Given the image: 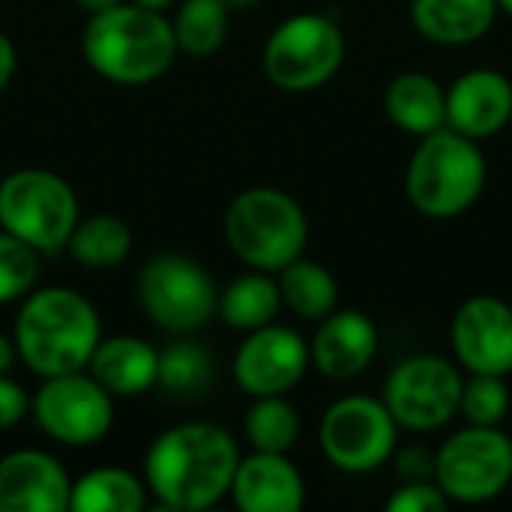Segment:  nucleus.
Here are the masks:
<instances>
[{"mask_svg": "<svg viewBox=\"0 0 512 512\" xmlns=\"http://www.w3.org/2000/svg\"><path fill=\"white\" fill-rule=\"evenodd\" d=\"M282 309V294L279 282L270 279L264 270L246 273L234 279L222 294H219V315L231 330L252 333L264 324H273Z\"/></svg>", "mask_w": 512, "mask_h": 512, "instance_id": "5701e85b", "label": "nucleus"}, {"mask_svg": "<svg viewBox=\"0 0 512 512\" xmlns=\"http://www.w3.org/2000/svg\"><path fill=\"white\" fill-rule=\"evenodd\" d=\"M81 51L90 69L102 78L138 87L162 78L180 48L174 27L162 12L129 0L90 15L81 36Z\"/></svg>", "mask_w": 512, "mask_h": 512, "instance_id": "7ed1b4c3", "label": "nucleus"}, {"mask_svg": "<svg viewBox=\"0 0 512 512\" xmlns=\"http://www.w3.org/2000/svg\"><path fill=\"white\" fill-rule=\"evenodd\" d=\"M27 411H30V396L24 393V387L9 375H0V432L18 426Z\"/></svg>", "mask_w": 512, "mask_h": 512, "instance_id": "2f4dec72", "label": "nucleus"}, {"mask_svg": "<svg viewBox=\"0 0 512 512\" xmlns=\"http://www.w3.org/2000/svg\"><path fill=\"white\" fill-rule=\"evenodd\" d=\"M81 9H87L90 15L93 12H102V9H111V6H117V3H123V0H75Z\"/></svg>", "mask_w": 512, "mask_h": 512, "instance_id": "c9c22d12", "label": "nucleus"}, {"mask_svg": "<svg viewBox=\"0 0 512 512\" xmlns=\"http://www.w3.org/2000/svg\"><path fill=\"white\" fill-rule=\"evenodd\" d=\"M246 438L261 453H288L300 438V414L282 396H258L246 417Z\"/></svg>", "mask_w": 512, "mask_h": 512, "instance_id": "bb28decb", "label": "nucleus"}, {"mask_svg": "<svg viewBox=\"0 0 512 512\" xmlns=\"http://www.w3.org/2000/svg\"><path fill=\"white\" fill-rule=\"evenodd\" d=\"M147 504V486L126 468H93L72 483L69 510L138 512Z\"/></svg>", "mask_w": 512, "mask_h": 512, "instance_id": "4be33fe9", "label": "nucleus"}, {"mask_svg": "<svg viewBox=\"0 0 512 512\" xmlns=\"http://www.w3.org/2000/svg\"><path fill=\"white\" fill-rule=\"evenodd\" d=\"M486 177L489 165L477 141L444 126L420 138L408 162L405 192L423 216L453 219L480 201Z\"/></svg>", "mask_w": 512, "mask_h": 512, "instance_id": "20e7f679", "label": "nucleus"}, {"mask_svg": "<svg viewBox=\"0 0 512 512\" xmlns=\"http://www.w3.org/2000/svg\"><path fill=\"white\" fill-rule=\"evenodd\" d=\"M309 354L321 375L333 381L357 378L378 354V327L357 309H333L327 318H321Z\"/></svg>", "mask_w": 512, "mask_h": 512, "instance_id": "a211bd4d", "label": "nucleus"}, {"mask_svg": "<svg viewBox=\"0 0 512 512\" xmlns=\"http://www.w3.org/2000/svg\"><path fill=\"white\" fill-rule=\"evenodd\" d=\"M210 375H213V363L201 345L174 342L165 351H159L156 387H165L177 396H192L210 384Z\"/></svg>", "mask_w": 512, "mask_h": 512, "instance_id": "cd10ccee", "label": "nucleus"}, {"mask_svg": "<svg viewBox=\"0 0 512 512\" xmlns=\"http://www.w3.org/2000/svg\"><path fill=\"white\" fill-rule=\"evenodd\" d=\"M237 465V441L222 426L180 423L150 444L144 486L165 510H210L231 492Z\"/></svg>", "mask_w": 512, "mask_h": 512, "instance_id": "f257e3e1", "label": "nucleus"}, {"mask_svg": "<svg viewBox=\"0 0 512 512\" xmlns=\"http://www.w3.org/2000/svg\"><path fill=\"white\" fill-rule=\"evenodd\" d=\"M39 276V252L0 228V303L21 300L33 291Z\"/></svg>", "mask_w": 512, "mask_h": 512, "instance_id": "c756f323", "label": "nucleus"}, {"mask_svg": "<svg viewBox=\"0 0 512 512\" xmlns=\"http://www.w3.org/2000/svg\"><path fill=\"white\" fill-rule=\"evenodd\" d=\"M228 495L243 512H297L306 504V483L288 453L255 450L240 459Z\"/></svg>", "mask_w": 512, "mask_h": 512, "instance_id": "f3484780", "label": "nucleus"}, {"mask_svg": "<svg viewBox=\"0 0 512 512\" xmlns=\"http://www.w3.org/2000/svg\"><path fill=\"white\" fill-rule=\"evenodd\" d=\"M462 372L435 354H417L402 360L384 387V405L393 420L411 432H435L459 414Z\"/></svg>", "mask_w": 512, "mask_h": 512, "instance_id": "9b49d317", "label": "nucleus"}, {"mask_svg": "<svg viewBox=\"0 0 512 512\" xmlns=\"http://www.w3.org/2000/svg\"><path fill=\"white\" fill-rule=\"evenodd\" d=\"M87 372L114 396V399H132L156 387L159 375V351L138 339V336H111L99 339Z\"/></svg>", "mask_w": 512, "mask_h": 512, "instance_id": "6ab92c4d", "label": "nucleus"}, {"mask_svg": "<svg viewBox=\"0 0 512 512\" xmlns=\"http://www.w3.org/2000/svg\"><path fill=\"white\" fill-rule=\"evenodd\" d=\"M261 0H225V6L231 9V12H249V9H255Z\"/></svg>", "mask_w": 512, "mask_h": 512, "instance_id": "e433bc0d", "label": "nucleus"}, {"mask_svg": "<svg viewBox=\"0 0 512 512\" xmlns=\"http://www.w3.org/2000/svg\"><path fill=\"white\" fill-rule=\"evenodd\" d=\"M66 249L78 264L93 267V270H108V267H117V264H123L129 258L132 231L117 216L78 219Z\"/></svg>", "mask_w": 512, "mask_h": 512, "instance_id": "393cba45", "label": "nucleus"}, {"mask_svg": "<svg viewBox=\"0 0 512 512\" xmlns=\"http://www.w3.org/2000/svg\"><path fill=\"white\" fill-rule=\"evenodd\" d=\"M312 363L306 339L282 324H264L234 354V381L249 396H282L294 390Z\"/></svg>", "mask_w": 512, "mask_h": 512, "instance_id": "ddd939ff", "label": "nucleus"}, {"mask_svg": "<svg viewBox=\"0 0 512 512\" xmlns=\"http://www.w3.org/2000/svg\"><path fill=\"white\" fill-rule=\"evenodd\" d=\"M512 120V81L498 69H471L447 90V126L480 141Z\"/></svg>", "mask_w": 512, "mask_h": 512, "instance_id": "dca6fc26", "label": "nucleus"}, {"mask_svg": "<svg viewBox=\"0 0 512 512\" xmlns=\"http://www.w3.org/2000/svg\"><path fill=\"white\" fill-rule=\"evenodd\" d=\"M498 18V0H411L414 27L438 45H471Z\"/></svg>", "mask_w": 512, "mask_h": 512, "instance_id": "aec40b11", "label": "nucleus"}, {"mask_svg": "<svg viewBox=\"0 0 512 512\" xmlns=\"http://www.w3.org/2000/svg\"><path fill=\"white\" fill-rule=\"evenodd\" d=\"M30 411L36 426L66 447L99 444L114 426V396L87 369L45 378Z\"/></svg>", "mask_w": 512, "mask_h": 512, "instance_id": "1a4fd4ad", "label": "nucleus"}, {"mask_svg": "<svg viewBox=\"0 0 512 512\" xmlns=\"http://www.w3.org/2000/svg\"><path fill=\"white\" fill-rule=\"evenodd\" d=\"M72 480L42 450H15L0 459V512H66Z\"/></svg>", "mask_w": 512, "mask_h": 512, "instance_id": "2eb2a0df", "label": "nucleus"}, {"mask_svg": "<svg viewBox=\"0 0 512 512\" xmlns=\"http://www.w3.org/2000/svg\"><path fill=\"white\" fill-rule=\"evenodd\" d=\"M435 483L450 501L486 504L512 483V441L498 426H468L435 456Z\"/></svg>", "mask_w": 512, "mask_h": 512, "instance_id": "6e6552de", "label": "nucleus"}, {"mask_svg": "<svg viewBox=\"0 0 512 512\" xmlns=\"http://www.w3.org/2000/svg\"><path fill=\"white\" fill-rule=\"evenodd\" d=\"M15 357H18L15 339H9V336L0 333V375H9V369L15 366Z\"/></svg>", "mask_w": 512, "mask_h": 512, "instance_id": "f704fd0d", "label": "nucleus"}, {"mask_svg": "<svg viewBox=\"0 0 512 512\" xmlns=\"http://www.w3.org/2000/svg\"><path fill=\"white\" fill-rule=\"evenodd\" d=\"M78 219V195L60 174L21 168L0 180V228L36 252L66 249Z\"/></svg>", "mask_w": 512, "mask_h": 512, "instance_id": "423d86ee", "label": "nucleus"}, {"mask_svg": "<svg viewBox=\"0 0 512 512\" xmlns=\"http://www.w3.org/2000/svg\"><path fill=\"white\" fill-rule=\"evenodd\" d=\"M12 339L24 366L39 378H51L87 369L102 339V324L84 294L54 285L24 297Z\"/></svg>", "mask_w": 512, "mask_h": 512, "instance_id": "f03ea898", "label": "nucleus"}, {"mask_svg": "<svg viewBox=\"0 0 512 512\" xmlns=\"http://www.w3.org/2000/svg\"><path fill=\"white\" fill-rule=\"evenodd\" d=\"M498 9H504L507 15H512V0H498Z\"/></svg>", "mask_w": 512, "mask_h": 512, "instance_id": "58836bf2", "label": "nucleus"}, {"mask_svg": "<svg viewBox=\"0 0 512 512\" xmlns=\"http://www.w3.org/2000/svg\"><path fill=\"white\" fill-rule=\"evenodd\" d=\"M138 297L150 321L168 333H192L219 309V291L210 273L183 255H156L138 279Z\"/></svg>", "mask_w": 512, "mask_h": 512, "instance_id": "9d476101", "label": "nucleus"}, {"mask_svg": "<svg viewBox=\"0 0 512 512\" xmlns=\"http://www.w3.org/2000/svg\"><path fill=\"white\" fill-rule=\"evenodd\" d=\"M387 117L408 135H429L447 126V90L426 72H402L384 93Z\"/></svg>", "mask_w": 512, "mask_h": 512, "instance_id": "412c9836", "label": "nucleus"}, {"mask_svg": "<svg viewBox=\"0 0 512 512\" xmlns=\"http://www.w3.org/2000/svg\"><path fill=\"white\" fill-rule=\"evenodd\" d=\"M15 45H12V39L0 30V90L12 81V75H15Z\"/></svg>", "mask_w": 512, "mask_h": 512, "instance_id": "72a5a7b5", "label": "nucleus"}, {"mask_svg": "<svg viewBox=\"0 0 512 512\" xmlns=\"http://www.w3.org/2000/svg\"><path fill=\"white\" fill-rule=\"evenodd\" d=\"M231 9L225 0H183L171 27L177 48L192 57H210L216 54L228 39Z\"/></svg>", "mask_w": 512, "mask_h": 512, "instance_id": "a878e982", "label": "nucleus"}, {"mask_svg": "<svg viewBox=\"0 0 512 512\" xmlns=\"http://www.w3.org/2000/svg\"><path fill=\"white\" fill-rule=\"evenodd\" d=\"M459 411L468 417L471 426H501L510 414V390L504 375L471 372V378L462 384Z\"/></svg>", "mask_w": 512, "mask_h": 512, "instance_id": "c85d7f7f", "label": "nucleus"}, {"mask_svg": "<svg viewBox=\"0 0 512 512\" xmlns=\"http://www.w3.org/2000/svg\"><path fill=\"white\" fill-rule=\"evenodd\" d=\"M450 339L468 372L504 378L512 372V306L507 300L492 294L465 300L453 315Z\"/></svg>", "mask_w": 512, "mask_h": 512, "instance_id": "4468645a", "label": "nucleus"}, {"mask_svg": "<svg viewBox=\"0 0 512 512\" xmlns=\"http://www.w3.org/2000/svg\"><path fill=\"white\" fill-rule=\"evenodd\" d=\"M447 507H450V498L441 492L435 480H408L387 501L390 512H447Z\"/></svg>", "mask_w": 512, "mask_h": 512, "instance_id": "7c9ffc66", "label": "nucleus"}, {"mask_svg": "<svg viewBox=\"0 0 512 512\" xmlns=\"http://www.w3.org/2000/svg\"><path fill=\"white\" fill-rule=\"evenodd\" d=\"M396 429L399 423L384 402L345 396L333 402L321 420V450L339 471L369 474L393 456Z\"/></svg>", "mask_w": 512, "mask_h": 512, "instance_id": "f8f14e48", "label": "nucleus"}, {"mask_svg": "<svg viewBox=\"0 0 512 512\" xmlns=\"http://www.w3.org/2000/svg\"><path fill=\"white\" fill-rule=\"evenodd\" d=\"M345 60L339 24L318 12L285 18L264 45L267 78L288 93H306L327 84Z\"/></svg>", "mask_w": 512, "mask_h": 512, "instance_id": "0eeeda50", "label": "nucleus"}, {"mask_svg": "<svg viewBox=\"0 0 512 512\" xmlns=\"http://www.w3.org/2000/svg\"><path fill=\"white\" fill-rule=\"evenodd\" d=\"M276 282H279L282 306H288L294 315H300L306 321H321L336 309L339 285H336L333 273L318 261H306L300 255L297 261H291L288 267L279 270Z\"/></svg>", "mask_w": 512, "mask_h": 512, "instance_id": "b1692460", "label": "nucleus"}, {"mask_svg": "<svg viewBox=\"0 0 512 512\" xmlns=\"http://www.w3.org/2000/svg\"><path fill=\"white\" fill-rule=\"evenodd\" d=\"M132 3H138V6H144V9H156V12H162V9H168L174 0H132Z\"/></svg>", "mask_w": 512, "mask_h": 512, "instance_id": "4c0bfd02", "label": "nucleus"}, {"mask_svg": "<svg viewBox=\"0 0 512 512\" xmlns=\"http://www.w3.org/2000/svg\"><path fill=\"white\" fill-rule=\"evenodd\" d=\"M399 474L408 480H435V459L426 450H402L399 453Z\"/></svg>", "mask_w": 512, "mask_h": 512, "instance_id": "473e14b6", "label": "nucleus"}, {"mask_svg": "<svg viewBox=\"0 0 512 512\" xmlns=\"http://www.w3.org/2000/svg\"><path fill=\"white\" fill-rule=\"evenodd\" d=\"M225 240L252 270L279 273L303 255L309 222L303 207L288 192L255 186L231 201L225 213Z\"/></svg>", "mask_w": 512, "mask_h": 512, "instance_id": "39448f33", "label": "nucleus"}]
</instances>
